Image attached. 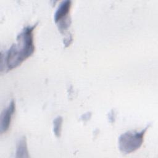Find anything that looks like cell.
Here are the masks:
<instances>
[{
    "mask_svg": "<svg viewBox=\"0 0 158 158\" xmlns=\"http://www.w3.org/2000/svg\"><path fill=\"white\" fill-rule=\"evenodd\" d=\"M36 26H27L17 36V43L12 44L6 52V67L11 70L20 65L34 52L33 31Z\"/></svg>",
    "mask_w": 158,
    "mask_h": 158,
    "instance_id": "1",
    "label": "cell"
},
{
    "mask_svg": "<svg viewBox=\"0 0 158 158\" xmlns=\"http://www.w3.org/2000/svg\"><path fill=\"white\" fill-rule=\"evenodd\" d=\"M147 128L140 131H128L121 135L118 139L120 150L122 152L129 154L138 149L143 142L144 135Z\"/></svg>",
    "mask_w": 158,
    "mask_h": 158,
    "instance_id": "2",
    "label": "cell"
},
{
    "mask_svg": "<svg viewBox=\"0 0 158 158\" xmlns=\"http://www.w3.org/2000/svg\"><path fill=\"white\" fill-rule=\"evenodd\" d=\"M15 104L14 100H12V101L10 102L9 105L4 109V110L2 111L1 115V124H0V130L1 133H3L4 132H6L9 127V125L10 124L12 116L14 114V112L15 111Z\"/></svg>",
    "mask_w": 158,
    "mask_h": 158,
    "instance_id": "3",
    "label": "cell"
},
{
    "mask_svg": "<svg viewBox=\"0 0 158 158\" xmlns=\"http://www.w3.org/2000/svg\"><path fill=\"white\" fill-rule=\"evenodd\" d=\"M71 7V1L69 0L63 1L58 6L54 14V21L56 23H61L69 21L68 14Z\"/></svg>",
    "mask_w": 158,
    "mask_h": 158,
    "instance_id": "4",
    "label": "cell"
},
{
    "mask_svg": "<svg viewBox=\"0 0 158 158\" xmlns=\"http://www.w3.org/2000/svg\"><path fill=\"white\" fill-rule=\"evenodd\" d=\"M16 153L17 154V157H27V155L25 154H26L28 155L26 139L25 137L22 138L17 143Z\"/></svg>",
    "mask_w": 158,
    "mask_h": 158,
    "instance_id": "5",
    "label": "cell"
},
{
    "mask_svg": "<svg viewBox=\"0 0 158 158\" xmlns=\"http://www.w3.org/2000/svg\"><path fill=\"white\" fill-rule=\"evenodd\" d=\"M62 123V118L60 116L57 117L53 121L54 132L57 137H59L60 135Z\"/></svg>",
    "mask_w": 158,
    "mask_h": 158,
    "instance_id": "6",
    "label": "cell"
}]
</instances>
